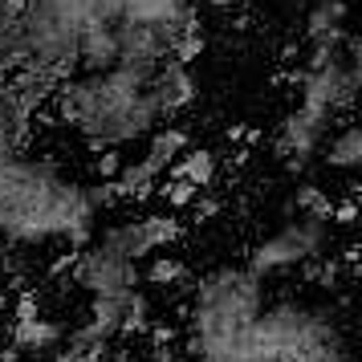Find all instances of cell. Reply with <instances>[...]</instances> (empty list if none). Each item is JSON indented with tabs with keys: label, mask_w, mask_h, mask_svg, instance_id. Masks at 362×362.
Returning <instances> with one entry per match:
<instances>
[{
	"label": "cell",
	"mask_w": 362,
	"mask_h": 362,
	"mask_svg": "<svg viewBox=\"0 0 362 362\" xmlns=\"http://www.w3.org/2000/svg\"><path fill=\"white\" fill-rule=\"evenodd\" d=\"M115 204L110 187H82L45 159H0V245H49L74 252L94 240L98 208Z\"/></svg>",
	"instance_id": "6da1fadb"
},
{
	"label": "cell",
	"mask_w": 362,
	"mask_h": 362,
	"mask_svg": "<svg viewBox=\"0 0 362 362\" xmlns=\"http://www.w3.org/2000/svg\"><path fill=\"white\" fill-rule=\"evenodd\" d=\"M53 102H57V118L78 127L94 151H118L134 139H147L163 122L147 82L118 66L78 82H62Z\"/></svg>",
	"instance_id": "7a4b0ae2"
},
{
	"label": "cell",
	"mask_w": 362,
	"mask_h": 362,
	"mask_svg": "<svg viewBox=\"0 0 362 362\" xmlns=\"http://www.w3.org/2000/svg\"><path fill=\"white\" fill-rule=\"evenodd\" d=\"M346 329L338 313L310 297L264 301L257 322L208 362H346Z\"/></svg>",
	"instance_id": "3957f363"
},
{
	"label": "cell",
	"mask_w": 362,
	"mask_h": 362,
	"mask_svg": "<svg viewBox=\"0 0 362 362\" xmlns=\"http://www.w3.org/2000/svg\"><path fill=\"white\" fill-rule=\"evenodd\" d=\"M264 281L248 264H220L204 273L187 301V346L192 358L208 362L220 358L240 334H245L257 313L264 310Z\"/></svg>",
	"instance_id": "277c9868"
},
{
	"label": "cell",
	"mask_w": 362,
	"mask_h": 362,
	"mask_svg": "<svg viewBox=\"0 0 362 362\" xmlns=\"http://www.w3.org/2000/svg\"><path fill=\"white\" fill-rule=\"evenodd\" d=\"M329 228H334V224L297 216V220L281 224L273 236H264L261 245L248 252V269L261 281L281 277V273H293V269H305V273H310L313 264L329 252Z\"/></svg>",
	"instance_id": "5b68a950"
},
{
	"label": "cell",
	"mask_w": 362,
	"mask_h": 362,
	"mask_svg": "<svg viewBox=\"0 0 362 362\" xmlns=\"http://www.w3.org/2000/svg\"><path fill=\"white\" fill-rule=\"evenodd\" d=\"M69 277L94 301V297H115V293L143 289V264L127 261L122 252H115L110 245H102L98 236H94L86 248H78L69 257Z\"/></svg>",
	"instance_id": "8992f818"
},
{
	"label": "cell",
	"mask_w": 362,
	"mask_h": 362,
	"mask_svg": "<svg viewBox=\"0 0 362 362\" xmlns=\"http://www.w3.org/2000/svg\"><path fill=\"white\" fill-rule=\"evenodd\" d=\"M175 236H180V216L175 212H147V216H134V220H122V224H110L98 240L110 245L115 252H122L127 261L143 264L159 248L171 245Z\"/></svg>",
	"instance_id": "52a82bcc"
},
{
	"label": "cell",
	"mask_w": 362,
	"mask_h": 362,
	"mask_svg": "<svg viewBox=\"0 0 362 362\" xmlns=\"http://www.w3.org/2000/svg\"><path fill=\"white\" fill-rule=\"evenodd\" d=\"M329 122H334V118L317 115V110H305V106H297L293 115L281 122L277 151L289 159V167H305L310 155L322 151V143H326V134H329Z\"/></svg>",
	"instance_id": "ba28073f"
},
{
	"label": "cell",
	"mask_w": 362,
	"mask_h": 362,
	"mask_svg": "<svg viewBox=\"0 0 362 362\" xmlns=\"http://www.w3.org/2000/svg\"><path fill=\"white\" fill-rule=\"evenodd\" d=\"M90 322L102 334H134L151 322V293L147 289H131V293H115V297H94L90 301Z\"/></svg>",
	"instance_id": "9c48e42d"
},
{
	"label": "cell",
	"mask_w": 362,
	"mask_h": 362,
	"mask_svg": "<svg viewBox=\"0 0 362 362\" xmlns=\"http://www.w3.org/2000/svg\"><path fill=\"white\" fill-rule=\"evenodd\" d=\"M8 342H13L8 350H17L21 358H25V354H53L57 342H62V326L49 322L45 313L37 310L33 297H25V301H21L17 322L8 326Z\"/></svg>",
	"instance_id": "30bf717a"
},
{
	"label": "cell",
	"mask_w": 362,
	"mask_h": 362,
	"mask_svg": "<svg viewBox=\"0 0 362 362\" xmlns=\"http://www.w3.org/2000/svg\"><path fill=\"white\" fill-rule=\"evenodd\" d=\"M147 90H151V98H155L159 118H171V115H180L183 106H192V98H196V78L180 62H159V69L151 74Z\"/></svg>",
	"instance_id": "8fae6325"
},
{
	"label": "cell",
	"mask_w": 362,
	"mask_h": 362,
	"mask_svg": "<svg viewBox=\"0 0 362 362\" xmlns=\"http://www.w3.org/2000/svg\"><path fill=\"white\" fill-rule=\"evenodd\" d=\"M110 354H115V338L102 334L90 317L78 322V326L62 329V342H57V350H53L57 362H106Z\"/></svg>",
	"instance_id": "7c38bea8"
},
{
	"label": "cell",
	"mask_w": 362,
	"mask_h": 362,
	"mask_svg": "<svg viewBox=\"0 0 362 362\" xmlns=\"http://www.w3.org/2000/svg\"><path fill=\"white\" fill-rule=\"evenodd\" d=\"M78 62H82L90 74H106V69H115L118 66V37H115V29H106V25L82 29V37H78Z\"/></svg>",
	"instance_id": "4fadbf2b"
},
{
	"label": "cell",
	"mask_w": 362,
	"mask_h": 362,
	"mask_svg": "<svg viewBox=\"0 0 362 362\" xmlns=\"http://www.w3.org/2000/svg\"><path fill=\"white\" fill-rule=\"evenodd\" d=\"M216 171H220V163H216V151L187 147L175 163L167 167V180H183V183H192L196 192H204V187H212Z\"/></svg>",
	"instance_id": "5bb4252c"
},
{
	"label": "cell",
	"mask_w": 362,
	"mask_h": 362,
	"mask_svg": "<svg viewBox=\"0 0 362 362\" xmlns=\"http://www.w3.org/2000/svg\"><path fill=\"white\" fill-rule=\"evenodd\" d=\"M183 151H187V131H183V127H159V131L147 134V151H143L139 159H143L151 171L167 175V167L175 163Z\"/></svg>",
	"instance_id": "9a60e30c"
},
{
	"label": "cell",
	"mask_w": 362,
	"mask_h": 362,
	"mask_svg": "<svg viewBox=\"0 0 362 362\" xmlns=\"http://www.w3.org/2000/svg\"><path fill=\"white\" fill-rule=\"evenodd\" d=\"M322 147H326V163L338 171H354L362 163V134L354 122H346L338 134H329V143H322Z\"/></svg>",
	"instance_id": "2e32d148"
},
{
	"label": "cell",
	"mask_w": 362,
	"mask_h": 362,
	"mask_svg": "<svg viewBox=\"0 0 362 362\" xmlns=\"http://www.w3.org/2000/svg\"><path fill=\"white\" fill-rule=\"evenodd\" d=\"M342 21H346V0H317V4L310 8V25H305V33H310V41L329 37V33H346Z\"/></svg>",
	"instance_id": "e0dca14e"
},
{
	"label": "cell",
	"mask_w": 362,
	"mask_h": 362,
	"mask_svg": "<svg viewBox=\"0 0 362 362\" xmlns=\"http://www.w3.org/2000/svg\"><path fill=\"white\" fill-rule=\"evenodd\" d=\"M297 216H310V220H322V224H334V199L317 187V183H305L297 187V199H293Z\"/></svg>",
	"instance_id": "ac0fdd59"
},
{
	"label": "cell",
	"mask_w": 362,
	"mask_h": 362,
	"mask_svg": "<svg viewBox=\"0 0 362 362\" xmlns=\"http://www.w3.org/2000/svg\"><path fill=\"white\" fill-rule=\"evenodd\" d=\"M155 192L167 199V208H171V212H180V208H192V204L199 199V192L192 187V183H183V180H163L159 187H155Z\"/></svg>",
	"instance_id": "d6986e66"
},
{
	"label": "cell",
	"mask_w": 362,
	"mask_h": 362,
	"mask_svg": "<svg viewBox=\"0 0 362 362\" xmlns=\"http://www.w3.org/2000/svg\"><path fill=\"white\" fill-rule=\"evenodd\" d=\"M180 277H183V264L171 261V257H159V261L143 273V281H151V285H171V281H180Z\"/></svg>",
	"instance_id": "ffe728a7"
},
{
	"label": "cell",
	"mask_w": 362,
	"mask_h": 362,
	"mask_svg": "<svg viewBox=\"0 0 362 362\" xmlns=\"http://www.w3.org/2000/svg\"><path fill=\"white\" fill-rule=\"evenodd\" d=\"M346 4H350V0H346Z\"/></svg>",
	"instance_id": "44dd1931"
},
{
	"label": "cell",
	"mask_w": 362,
	"mask_h": 362,
	"mask_svg": "<svg viewBox=\"0 0 362 362\" xmlns=\"http://www.w3.org/2000/svg\"><path fill=\"white\" fill-rule=\"evenodd\" d=\"M313 4H317V0H313Z\"/></svg>",
	"instance_id": "7402d4cb"
}]
</instances>
